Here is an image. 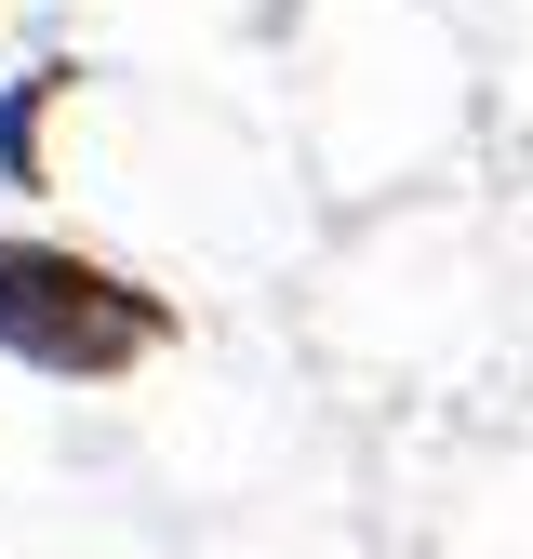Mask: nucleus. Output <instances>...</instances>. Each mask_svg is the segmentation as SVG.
Here are the masks:
<instances>
[{"instance_id": "f257e3e1", "label": "nucleus", "mask_w": 533, "mask_h": 559, "mask_svg": "<svg viewBox=\"0 0 533 559\" xmlns=\"http://www.w3.org/2000/svg\"><path fill=\"white\" fill-rule=\"evenodd\" d=\"M174 346V307L147 280H120L81 240H40V227H0V360H27L54 386H120L133 360Z\"/></svg>"}, {"instance_id": "f03ea898", "label": "nucleus", "mask_w": 533, "mask_h": 559, "mask_svg": "<svg viewBox=\"0 0 533 559\" xmlns=\"http://www.w3.org/2000/svg\"><path fill=\"white\" fill-rule=\"evenodd\" d=\"M81 67H27V81H0V187H54V107Z\"/></svg>"}]
</instances>
